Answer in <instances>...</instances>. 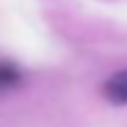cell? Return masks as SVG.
I'll use <instances>...</instances> for the list:
<instances>
[{"label": "cell", "instance_id": "obj_1", "mask_svg": "<svg viewBox=\"0 0 127 127\" xmlns=\"http://www.w3.org/2000/svg\"><path fill=\"white\" fill-rule=\"evenodd\" d=\"M102 91H104V97L108 102H112V104H117V106L127 104V70L112 74L104 83Z\"/></svg>", "mask_w": 127, "mask_h": 127}, {"label": "cell", "instance_id": "obj_2", "mask_svg": "<svg viewBox=\"0 0 127 127\" xmlns=\"http://www.w3.org/2000/svg\"><path fill=\"white\" fill-rule=\"evenodd\" d=\"M19 81H21V72L15 68L13 64H9V62H0V89L15 87Z\"/></svg>", "mask_w": 127, "mask_h": 127}]
</instances>
